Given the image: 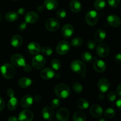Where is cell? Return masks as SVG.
Segmentation results:
<instances>
[{
  "mask_svg": "<svg viewBox=\"0 0 121 121\" xmlns=\"http://www.w3.org/2000/svg\"><path fill=\"white\" fill-rule=\"evenodd\" d=\"M93 6L97 10H101L106 6V2L105 0H96L93 4Z\"/></svg>",
  "mask_w": 121,
  "mask_h": 121,
  "instance_id": "obj_31",
  "label": "cell"
},
{
  "mask_svg": "<svg viewBox=\"0 0 121 121\" xmlns=\"http://www.w3.org/2000/svg\"><path fill=\"white\" fill-rule=\"evenodd\" d=\"M86 116L84 112L82 111H78L73 117V121H86Z\"/></svg>",
  "mask_w": 121,
  "mask_h": 121,
  "instance_id": "obj_29",
  "label": "cell"
},
{
  "mask_svg": "<svg viewBox=\"0 0 121 121\" xmlns=\"http://www.w3.org/2000/svg\"><path fill=\"white\" fill-rule=\"evenodd\" d=\"M70 49V45L66 41H61L57 44L56 47V52L60 55H65L69 52Z\"/></svg>",
  "mask_w": 121,
  "mask_h": 121,
  "instance_id": "obj_7",
  "label": "cell"
},
{
  "mask_svg": "<svg viewBox=\"0 0 121 121\" xmlns=\"http://www.w3.org/2000/svg\"><path fill=\"white\" fill-rule=\"evenodd\" d=\"M87 48H89V49H94L96 47V42L93 40H89V41H88V42L87 43Z\"/></svg>",
  "mask_w": 121,
  "mask_h": 121,
  "instance_id": "obj_41",
  "label": "cell"
},
{
  "mask_svg": "<svg viewBox=\"0 0 121 121\" xmlns=\"http://www.w3.org/2000/svg\"><path fill=\"white\" fill-rule=\"evenodd\" d=\"M28 52L32 54L37 55L39 54L41 50V48L40 45L36 42H31L27 46Z\"/></svg>",
  "mask_w": 121,
  "mask_h": 121,
  "instance_id": "obj_21",
  "label": "cell"
},
{
  "mask_svg": "<svg viewBox=\"0 0 121 121\" xmlns=\"http://www.w3.org/2000/svg\"><path fill=\"white\" fill-rule=\"evenodd\" d=\"M99 121H107V120L105 118H101V119H99Z\"/></svg>",
  "mask_w": 121,
  "mask_h": 121,
  "instance_id": "obj_54",
  "label": "cell"
},
{
  "mask_svg": "<svg viewBox=\"0 0 121 121\" xmlns=\"http://www.w3.org/2000/svg\"><path fill=\"white\" fill-rule=\"evenodd\" d=\"M59 2L57 0H45L44 7L48 10H55L58 8Z\"/></svg>",
  "mask_w": 121,
  "mask_h": 121,
  "instance_id": "obj_22",
  "label": "cell"
},
{
  "mask_svg": "<svg viewBox=\"0 0 121 121\" xmlns=\"http://www.w3.org/2000/svg\"><path fill=\"white\" fill-rule=\"evenodd\" d=\"M96 53L100 57H106L109 54V47L106 44H100L99 45H98V46H97Z\"/></svg>",
  "mask_w": 121,
  "mask_h": 121,
  "instance_id": "obj_9",
  "label": "cell"
},
{
  "mask_svg": "<svg viewBox=\"0 0 121 121\" xmlns=\"http://www.w3.org/2000/svg\"><path fill=\"white\" fill-rule=\"evenodd\" d=\"M60 104H61V102L59 99H54L51 101L50 105L53 108H57L60 106Z\"/></svg>",
  "mask_w": 121,
  "mask_h": 121,
  "instance_id": "obj_39",
  "label": "cell"
},
{
  "mask_svg": "<svg viewBox=\"0 0 121 121\" xmlns=\"http://www.w3.org/2000/svg\"><path fill=\"white\" fill-rule=\"evenodd\" d=\"M103 109L100 105H94L90 109V113L95 118H99L103 114Z\"/></svg>",
  "mask_w": 121,
  "mask_h": 121,
  "instance_id": "obj_18",
  "label": "cell"
},
{
  "mask_svg": "<svg viewBox=\"0 0 121 121\" xmlns=\"http://www.w3.org/2000/svg\"><path fill=\"white\" fill-rule=\"evenodd\" d=\"M41 52H42L43 54L46 56H49L51 54L53 53V50L52 48H50L48 46H44L41 49Z\"/></svg>",
  "mask_w": 121,
  "mask_h": 121,
  "instance_id": "obj_37",
  "label": "cell"
},
{
  "mask_svg": "<svg viewBox=\"0 0 121 121\" xmlns=\"http://www.w3.org/2000/svg\"><path fill=\"white\" fill-rule=\"evenodd\" d=\"M71 69L76 73H83L86 70V66L83 61L75 60L70 65Z\"/></svg>",
  "mask_w": 121,
  "mask_h": 121,
  "instance_id": "obj_4",
  "label": "cell"
},
{
  "mask_svg": "<svg viewBox=\"0 0 121 121\" xmlns=\"http://www.w3.org/2000/svg\"><path fill=\"white\" fill-rule=\"evenodd\" d=\"M5 18L8 22H12L15 21L18 18V14L17 12L10 11L6 14Z\"/></svg>",
  "mask_w": 121,
  "mask_h": 121,
  "instance_id": "obj_27",
  "label": "cell"
},
{
  "mask_svg": "<svg viewBox=\"0 0 121 121\" xmlns=\"http://www.w3.org/2000/svg\"><path fill=\"white\" fill-rule=\"evenodd\" d=\"M42 116L47 121H52L54 117V112L50 106H46L42 110Z\"/></svg>",
  "mask_w": 121,
  "mask_h": 121,
  "instance_id": "obj_13",
  "label": "cell"
},
{
  "mask_svg": "<svg viewBox=\"0 0 121 121\" xmlns=\"http://www.w3.org/2000/svg\"><path fill=\"white\" fill-rule=\"evenodd\" d=\"M22 41H23V39H22V37L20 35L16 34L12 37L11 40V44L13 47L18 48L21 46Z\"/></svg>",
  "mask_w": 121,
  "mask_h": 121,
  "instance_id": "obj_24",
  "label": "cell"
},
{
  "mask_svg": "<svg viewBox=\"0 0 121 121\" xmlns=\"http://www.w3.org/2000/svg\"><path fill=\"white\" fill-rule=\"evenodd\" d=\"M54 92L56 95L61 99H66L70 93V91L67 85L64 83H59L54 87Z\"/></svg>",
  "mask_w": 121,
  "mask_h": 121,
  "instance_id": "obj_1",
  "label": "cell"
},
{
  "mask_svg": "<svg viewBox=\"0 0 121 121\" xmlns=\"http://www.w3.org/2000/svg\"><path fill=\"white\" fill-rule=\"evenodd\" d=\"M73 89L76 94H80L83 91V86L80 83L75 82L73 85Z\"/></svg>",
  "mask_w": 121,
  "mask_h": 121,
  "instance_id": "obj_34",
  "label": "cell"
},
{
  "mask_svg": "<svg viewBox=\"0 0 121 121\" xmlns=\"http://www.w3.org/2000/svg\"><path fill=\"white\" fill-rule=\"evenodd\" d=\"M39 20V15L34 11H30L25 16V22L28 24L35 23Z\"/></svg>",
  "mask_w": 121,
  "mask_h": 121,
  "instance_id": "obj_17",
  "label": "cell"
},
{
  "mask_svg": "<svg viewBox=\"0 0 121 121\" xmlns=\"http://www.w3.org/2000/svg\"><path fill=\"white\" fill-rule=\"evenodd\" d=\"M44 9V7L41 5H39V7H37V11L39 12V13H41V12L43 11Z\"/></svg>",
  "mask_w": 121,
  "mask_h": 121,
  "instance_id": "obj_52",
  "label": "cell"
},
{
  "mask_svg": "<svg viewBox=\"0 0 121 121\" xmlns=\"http://www.w3.org/2000/svg\"><path fill=\"white\" fill-rule=\"evenodd\" d=\"M18 105V100L16 98L13 96L12 98H10L9 100H8L7 106H8V108L9 110L14 111L17 108Z\"/></svg>",
  "mask_w": 121,
  "mask_h": 121,
  "instance_id": "obj_28",
  "label": "cell"
},
{
  "mask_svg": "<svg viewBox=\"0 0 121 121\" xmlns=\"http://www.w3.org/2000/svg\"><path fill=\"white\" fill-rule=\"evenodd\" d=\"M116 112L113 109L109 108L106 109L105 112V116L108 118H112L115 116Z\"/></svg>",
  "mask_w": 121,
  "mask_h": 121,
  "instance_id": "obj_36",
  "label": "cell"
},
{
  "mask_svg": "<svg viewBox=\"0 0 121 121\" xmlns=\"http://www.w3.org/2000/svg\"><path fill=\"white\" fill-rule=\"evenodd\" d=\"M17 13H18V14H20V15H22L24 14V13H25V9L24 8H20L17 10Z\"/></svg>",
  "mask_w": 121,
  "mask_h": 121,
  "instance_id": "obj_48",
  "label": "cell"
},
{
  "mask_svg": "<svg viewBox=\"0 0 121 121\" xmlns=\"http://www.w3.org/2000/svg\"><path fill=\"white\" fill-rule=\"evenodd\" d=\"M31 83L32 81L30 78L24 77V78H22L19 79L18 82V85L21 88L25 89L29 87L31 85Z\"/></svg>",
  "mask_w": 121,
  "mask_h": 121,
  "instance_id": "obj_25",
  "label": "cell"
},
{
  "mask_svg": "<svg viewBox=\"0 0 121 121\" xmlns=\"http://www.w3.org/2000/svg\"><path fill=\"white\" fill-rule=\"evenodd\" d=\"M74 33V28L71 24H67L65 25L61 29V34L65 38L68 39L71 37Z\"/></svg>",
  "mask_w": 121,
  "mask_h": 121,
  "instance_id": "obj_16",
  "label": "cell"
},
{
  "mask_svg": "<svg viewBox=\"0 0 121 121\" xmlns=\"http://www.w3.org/2000/svg\"><path fill=\"white\" fill-rule=\"evenodd\" d=\"M66 11L63 8H60L57 11L56 17L58 19H63L66 17Z\"/></svg>",
  "mask_w": 121,
  "mask_h": 121,
  "instance_id": "obj_38",
  "label": "cell"
},
{
  "mask_svg": "<svg viewBox=\"0 0 121 121\" xmlns=\"http://www.w3.org/2000/svg\"><path fill=\"white\" fill-rule=\"evenodd\" d=\"M70 113L67 109L65 108H60L56 113V119L57 121H67L69 118Z\"/></svg>",
  "mask_w": 121,
  "mask_h": 121,
  "instance_id": "obj_10",
  "label": "cell"
},
{
  "mask_svg": "<svg viewBox=\"0 0 121 121\" xmlns=\"http://www.w3.org/2000/svg\"><path fill=\"white\" fill-rule=\"evenodd\" d=\"M115 61L117 63L118 65H121V54L120 53H118V54H115L114 57Z\"/></svg>",
  "mask_w": 121,
  "mask_h": 121,
  "instance_id": "obj_43",
  "label": "cell"
},
{
  "mask_svg": "<svg viewBox=\"0 0 121 121\" xmlns=\"http://www.w3.org/2000/svg\"><path fill=\"white\" fill-rule=\"evenodd\" d=\"M51 66L54 70H59L61 67V63L58 59H54L51 61Z\"/></svg>",
  "mask_w": 121,
  "mask_h": 121,
  "instance_id": "obj_33",
  "label": "cell"
},
{
  "mask_svg": "<svg viewBox=\"0 0 121 121\" xmlns=\"http://www.w3.org/2000/svg\"><path fill=\"white\" fill-rule=\"evenodd\" d=\"M40 77L44 80H50L55 76V73L52 69L47 67L40 72Z\"/></svg>",
  "mask_w": 121,
  "mask_h": 121,
  "instance_id": "obj_14",
  "label": "cell"
},
{
  "mask_svg": "<svg viewBox=\"0 0 121 121\" xmlns=\"http://www.w3.org/2000/svg\"><path fill=\"white\" fill-rule=\"evenodd\" d=\"M33 98L30 95H26L21 99L20 105L23 108H28L33 103Z\"/></svg>",
  "mask_w": 121,
  "mask_h": 121,
  "instance_id": "obj_19",
  "label": "cell"
},
{
  "mask_svg": "<svg viewBox=\"0 0 121 121\" xmlns=\"http://www.w3.org/2000/svg\"><path fill=\"white\" fill-rule=\"evenodd\" d=\"M107 98L109 101L113 102L115 100L116 98H117V95H116V93L114 92H110L108 94Z\"/></svg>",
  "mask_w": 121,
  "mask_h": 121,
  "instance_id": "obj_42",
  "label": "cell"
},
{
  "mask_svg": "<svg viewBox=\"0 0 121 121\" xmlns=\"http://www.w3.org/2000/svg\"><path fill=\"white\" fill-rule=\"evenodd\" d=\"M121 0H108V4L112 8H116L120 4Z\"/></svg>",
  "mask_w": 121,
  "mask_h": 121,
  "instance_id": "obj_40",
  "label": "cell"
},
{
  "mask_svg": "<svg viewBox=\"0 0 121 121\" xmlns=\"http://www.w3.org/2000/svg\"><path fill=\"white\" fill-rule=\"evenodd\" d=\"M117 93L119 96H121V83L119 84L117 88Z\"/></svg>",
  "mask_w": 121,
  "mask_h": 121,
  "instance_id": "obj_49",
  "label": "cell"
},
{
  "mask_svg": "<svg viewBox=\"0 0 121 121\" xmlns=\"http://www.w3.org/2000/svg\"><path fill=\"white\" fill-rule=\"evenodd\" d=\"M7 121H18V119L15 117L12 116V117H10L9 118H8Z\"/></svg>",
  "mask_w": 121,
  "mask_h": 121,
  "instance_id": "obj_53",
  "label": "cell"
},
{
  "mask_svg": "<svg viewBox=\"0 0 121 121\" xmlns=\"http://www.w3.org/2000/svg\"><path fill=\"white\" fill-rule=\"evenodd\" d=\"M83 43V40L82 38L80 37H75L72 40L71 42V44L73 47H79L81 46Z\"/></svg>",
  "mask_w": 121,
  "mask_h": 121,
  "instance_id": "obj_35",
  "label": "cell"
},
{
  "mask_svg": "<svg viewBox=\"0 0 121 121\" xmlns=\"http://www.w3.org/2000/svg\"><path fill=\"white\" fill-rule=\"evenodd\" d=\"M107 22L111 27L117 28L121 25V20L118 16L115 15H110L107 18Z\"/></svg>",
  "mask_w": 121,
  "mask_h": 121,
  "instance_id": "obj_12",
  "label": "cell"
},
{
  "mask_svg": "<svg viewBox=\"0 0 121 121\" xmlns=\"http://www.w3.org/2000/svg\"><path fill=\"white\" fill-rule=\"evenodd\" d=\"M7 93L8 96L10 97V98H12V97H13L14 96L15 92H14V91L12 88H9L7 91Z\"/></svg>",
  "mask_w": 121,
  "mask_h": 121,
  "instance_id": "obj_45",
  "label": "cell"
},
{
  "mask_svg": "<svg viewBox=\"0 0 121 121\" xmlns=\"http://www.w3.org/2000/svg\"><path fill=\"white\" fill-rule=\"evenodd\" d=\"M34 118L33 112L30 110H24L19 114L18 121H32Z\"/></svg>",
  "mask_w": 121,
  "mask_h": 121,
  "instance_id": "obj_11",
  "label": "cell"
},
{
  "mask_svg": "<svg viewBox=\"0 0 121 121\" xmlns=\"http://www.w3.org/2000/svg\"><path fill=\"white\" fill-rule=\"evenodd\" d=\"M86 22L89 26H93L97 24L99 20V15L96 11L91 10L86 13L85 17Z\"/></svg>",
  "mask_w": 121,
  "mask_h": 121,
  "instance_id": "obj_3",
  "label": "cell"
},
{
  "mask_svg": "<svg viewBox=\"0 0 121 121\" xmlns=\"http://www.w3.org/2000/svg\"><path fill=\"white\" fill-rule=\"evenodd\" d=\"M23 67L25 72H28H28H30L31 71V66L29 64H26V65Z\"/></svg>",
  "mask_w": 121,
  "mask_h": 121,
  "instance_id": "obj_46",
  "label": "cell"
},
{
  "mask_svg": "<svg viewBox=\"0 0 121 121\" xmlns=\"http://www.w3.org/2000/svg\"><path fill=\"white\" fill-rule=\"evenodd\" d=\"M77 106L80 109H86L89 106V103L86 99H80L78 101Z\"/></svg>",
  "mask_w": 121,
  "mask_h": 121,
  "instance_id": "obj_30",
  "label": "cell"
},
{
  "mask_svg": "<svg viewBox=\"0 0 121 121\" xmlns=\"http://www.w3.org/2000/svg\"><path fill=\"white\" fill-rule=\"evenodd\" d=\"M27 22H22L20 24L18 27V29L20 31H23L27 27Z\"/></svg>",
  "mask_w": 121,
  "mask_h": 121,
  "instance_id": "obj_44",
  "label": "cell"
},
{
  "mask_svg": "<svg viewBox=\"0 0 121 121\" xmlns=\"http://www.w3.org/2000/svg\"><path fill=\"white\" fill-rule=\"evenodd\" d=\"M98 87L99 91L102 93H105L109 90L110 87V83L107 79L102 78L98 83Z\"/></svg>",
  "mask_w": 121,
  "mask_h": 121,
  "instance_id": "obj_15",
  "label": "cell"
},
{
  "mask_svg": "<svg viewBox=\"0 0 121 121\" xmlns=\"http://www.w3.org/2000/svg\"><path fill=\"white\" fill-rule=\"evenodd\" d=\"M12 65L16 67H24L26 65L24 57L20 54H14L11 57Z\"/></svg>",
  "mask_w": 121,
  "mask_h": 121,
  "instance_id": "obj_6",
  "label": "cell"
},
{
  "mask_svg": "<svg viewBox=\"0 0 121 121\" xmlns=\"http://www.w3.org/2000/svg\"><path fill=\"white\" fill-rule=\"evenodd\" d=\"M0 70L2 76L7 79H11L14 78L15 74V70L13 65L5 63L0 67Z\"/></svg>",
  "mask_w": 121,
  "mask_h": 121,
  "instance_id": "obj_2",
  "label": "cell"
},
{
  "mask_svg": "<svg viewBox=\"0 0 121 121\" xmlns=\"http://www.w3.org/2000/svg\"><path fill=\"white\" fill-rule=\"evenodd\" d=\"M93 66L94 69L99 73L104 72L106 69V63L102 60H95Z\"/></svg>",
  "mask_w": 121,
  "mask_h": 121,
  "instance_id": "obj_20",
  "label": "cell"
},
{
  "mask_svg": "<svg viewBox=\"0 0 121 121\" xmlns=\"http://www.w3.org/2000/svg\"><path fill=\"white\" fill-rule=\"evenodd\" d=\"M116 105H117V106L118 107V108L121 111V98L117 100V103H116Z\"/></svg>",
  "mask_w": 121,
  "mask_h": 121,
  "instance_id": "obj_51",
  "label": "cell"
},
{
  "mask_svg": "<svg viewBox=\"0 0 121 121\" xmlns=\"http://www.w3.org/2000/svg\"><path fill=\"white\" fill-rule=\"evenodd\" d=\"M70 9L74 13H78L82 10V4L79 1L77 0H72L69 4Z\"/></svg>",
  "mask_w": 121,
  "mask_h": 121,
  "instance_id": "obj_23",
  "label": "cell"
},
{
  "mask_svg": "<svg viewBox=\"0 0 121 121\" xmlns=\"http://www.w3.org/2000/svg\"><path fill=\"white\" fill-rule=\"evenodd\" d=\"M106 35V34L105 31L102 29H99L95 33V39L97 42H102L105 40Z\"/></svg>",
  "mask_w": 121,
  "mask_h": 121,
  "instance_id": "obj_26",
  "label": "cell"
},
{
  "mask_svg": "<svg viewBox=\"0 0 121 121\" xmlns=\"http://www.w3.org/2000/svg\"><path fill=\"white\" fill-rule=\"evenodd\" d=\"M45 27L50 31H56L60 27V24L57 19L50 18L46 21Z\"/></svg>",
  "mask_w": 121,
  "mask_h": 121,
  "instance_id": "obj_8",
  "label": "cell"
},
{
  "mask_svg": "<svg viewBox=\"0 0 121 121\" xmlns=\"http://www.w3.org/2000/svg\"><path fill=\"white\" fill-rule=\"evenodd\" d=\"M14 1H17V0H14Z\"/></svg>",
  "mask_w": 121,
  "mask_h": 121,
  "instance_id": "obj_55",
  "label": "cell"
},
{
  "mask_svg": "<svg viewBox=\"0 0 121 121\" xmlns=\"http://www.w3.org/2000/svg\"><path fill=\"white\" fill-rule=\"evenodd\" d=\"M46 64L44 57L40 54H37L32 60V66L35 69L39 70L42 69Z\"/></svg>",
  "mask_w": 121,
  "mask_h": 121,
  "instance_id": "obj_5",
  "label": "cell"
},
{
  "mask_svg": "<svg viewBox=\"0 0 121 121\" xmlns=\"http://www.w3.org/2000/svg\"><path fill=\"white\" fill-rule=\"evenodd\" d=\"M5 103L3 99L0 97V111H2L4 109Z\"/></svg>",
  "mask_w": 121,
  "mask_h": 121,
  "instance_id": "obj_47",
  "label": "cell"
},
{
  "mask_svg": "<svg viewBox=\"0 0 121 121\" xmlns=\"http://www.w3.org/2000/svg\"><path fill=\"white\" fill-rule=\"evenodd\" d=\"M33 99H34V100H35V102H40V100H41V97L39 95H35L34 98H33Z\"/></svg>",
  "mask_w": 121,
  "mask_h": 121,
  "instance_id": "obj_50",
  "label": "cell"
},
{
  "mask_svg": "<svg viewBox=\"0 0 121 121\" xmlns=\"http://www.w3.org/2000/svg\"><path fill=\"white\" fill-rule=\"evenodd\" d=\"M82 59L85 62L90 63L93 60V56L92 54L88 52H85L82 54L81 56Z\"/></svg>",
  "mask_w": 121,
  "mask_h": 121,
  "instance_id": "obj_32",
  "label": "cell"
}]
</instances>
